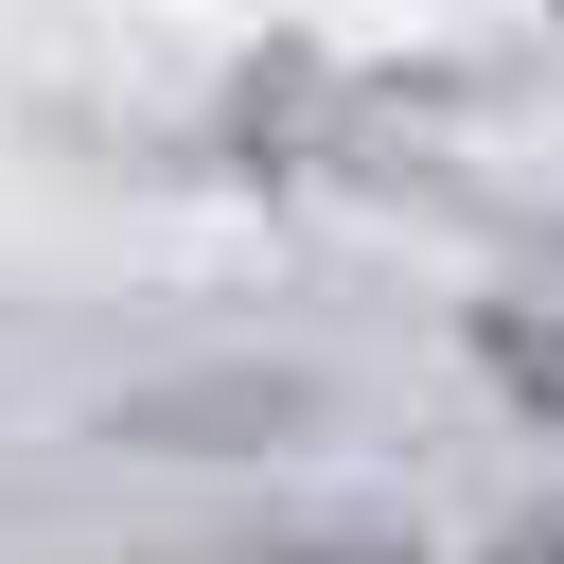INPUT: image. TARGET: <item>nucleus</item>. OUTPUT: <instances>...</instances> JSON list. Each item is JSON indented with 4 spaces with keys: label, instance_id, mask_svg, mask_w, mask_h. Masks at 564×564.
Returning <instances> with one entry per match:
<instances>
[{
    "label": "nucleus",
    "instance_id": "obj_2",
    "mask_svg": "<svg viewBox=\"0 0 564 564\" xmlns=\"http://www.w3.org/2000/svg\"><path fill=\"white\" fill-rule=\"evenodd\" d=\"M494 564H564V529H529V546H494Z\"/></svg>",
    "mask_w": 564,
    "mask_h": 564
},
{
    "label": "nucleus",
    "instance_id": "obj_3",
    "mask_svg": "<svg viewBox=\"0 0 564 564\" xmlns=\"http://www.w3.org/2000/svg\"><path fill=\"white\" fill-rule=\"evenodd\" d=\"M335 564H405V546H370V529H352V546H335Z\"/></svg>",
    "mask_w": 564,
    "mask_h": 564
},
{
    "label": "nucleus",
    "instance_id": "obj_1",
    "mask_svg": "<svg viewBox=\"0 0 564 564\" xmlns=\"http://www.w3.org/2000/svg\"><path fill=\"white\" fill-rule=\"evenodd\" d=\"M476 352H494V370H511V388L564 423V317H476Z\"/></svg>",
    "mask_w": 564,
    "mask_h": 564
}]
</instances>
